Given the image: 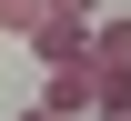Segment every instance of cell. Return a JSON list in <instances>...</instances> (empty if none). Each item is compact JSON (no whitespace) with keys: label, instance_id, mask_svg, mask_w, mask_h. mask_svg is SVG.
<instances>
[{"label":"cell","instance_id":"obj_6","mask_svg":"<svg viewBox=\"0 0 131 121\" xmlns=\"http://www.w3.org/2000/svg\"><path fill=\"white\" fill-rule=\"evenodd\" d=\"M101 121H131V111H101Z\"/></svg>","mask_w":131,"mask_h":121},{"label":"cell","instance_id":"obj_5","mask_svg":"<svg viewBox=\"0 0 131 121\" xmlns=\"http://www.w3.org/2000/svg\"><path fill=\"white\" fill-rule=\"evenodd\" d=\"M20 121H61V111H40V101H30V111H20Z\"/></svg>","mask_w":131,"mask_h":121},{"label":"cell","instance_id":"obj_3","mask_svg":"<svg viewBox=\"0 0 131 121\" xmlns=\"http://www.w3.org/2000/svg\"><path fill=\"white\" fill-rule=\"evenodd\" d=\"M91 61H121L131 71V20H91Z\"/></svg>","mask_w":131,"mask_h":121},{"label":"cell","instance_id":"obj_2","mask_svg":"<svg viewBox=\"0 0 131 121\" xmlns=\"http://www.w3.org/2000/svg\"><path fill=\"white\" fill-rule=\"evenodd\" d=\"M91 101H101V61H61V71L40 81V111H61V121L91 111Z\"/></svg>","mask_w":131,"mask_h":121},{"label":"cell","instance_id":"obj_1","mask_svg":"<svg viewBox=\"0 0 131 121\" xmlns=\"http://www.w3.org/2000/svg\"><path fill=\"white\" fill-rule=\"evenodd\" d=\"M20 40L40 51V71H61V61H91V20H61V10H40Z\"/></svg>","mask_w":131,"mask_h":121},{"label":"cell","instance_id":"obj_4","mask_svg":"<svg viewBox=\"0 0 131 121\" xmlns=\"http://www.w3.org/2000/svg\"><path fill=\"white\" fill-rule=\"evenodd\" d=\"M40 10H61V20H91V10H101V0H40Z\"/></svg>","mask_w":131,"mask_h":121}]
</instances>
